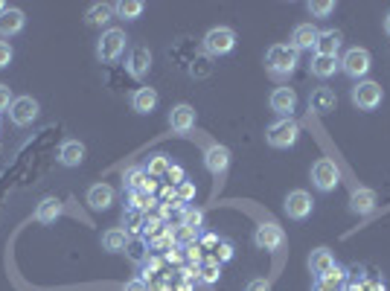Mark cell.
Instances as JSON below:
<instances>
[{
  "mask_svg": "<svg viewBox=\"0 0 390 291\" xmlns=\"http://www.w3.org/2000/svg\"><path fill=\"white\" fill-rule=\"evenodd\" d=\"M12 105V90L9 85H0V111H6Z\"/></svg>",
  "mask_w": 390,
  "mask_h": 291,
  "instance_id": "cell-41",
  "label": "cell"
},
{
  "mask_svg": "<svg viewBox=\"0 0 390 291\" xmlns=\"http://www.w3.org/2000/svg\"><path fill=\"white\" fill-rule=\"evenodd\" d=\"M309 70H312V76L329 79V76H335V70H341V64H338V59H329V56H314Z\"/></svg>",
  "mask_w": 390,
  "mask_h": 291,
  "instance_id": "cell-27",
  "label": "cell"
},
{
  "mask_svg": "<svg viewBox=\"0 0 390 291\" xmlns=\"http://www.w3.org/2000/svg\"><path fill=\"white\" fill-rule=\"evenodd\" d=\"M61 210H64V207H61L59 198H44V201L35 207V218H38L41 225H53L56 218L61 215Z\"/></svg>",
  "mask_w": 390,
  "mask_h": 291,
  "instance_id": "cell-26",
  "label": "cell"
},
{
  "mask_svg": "<svg viewBox=\"0 0 390 291\" xmlns=\"http://www.w3.org/2000/svg\"><path fill=\"white\" fill-rule=\"evenodd\" d=\"M283 242H285V233H283V227L274 225V222H262V225L256 227V233H254V245H256L259 251H280Z\"/></svg>",
  "mask_w": 390,
  "mask_h": 291,
  "instance_id": "cell-10",
  "label": "cell"
},
{
  "mask_svg": "<svg viewBox=\"0 0 390 291\" xmlns=\"http://www.w3.org/2000/svg\"><path fill=\"white\" fill-rule=\"evenodd\" d=\"M384 32L390 35V12H387V18H384Z\"/></svg>",
  "mask_w": 390,
  "mask_h": 291,
  "instance_id": "cell-45",
  "label": "cell"
},
{
  "mask_svg": "<svg viewBox=\"0 0 390 291\" xmlns=\"http://www.w3.org/2000/svg\"><path fill=\"white\" fill-rule=\"evenodd\" d=\"M169 166H172V163H169V158L166 155H149V163H146V175H149V178H166V172H169Z\"/></svg>",
  "mask_w": 390,
  "mask_h": 291,
  "instance_id": "cell-30",
  "label": "cell"
},
{
  "mask_svg": "<svg viewBox=\"0 0 390 291\" xmlns=\"http://www.w3.org/2000/svg\"><path fill=\"white\" fill-rule=\"evenodd\" d=\"M338 64H341V70H344L350 79L358 82V79H364V76L370 73V67H373V56H370L367 50H364V47H353V50L344 53V59H341Z\"/></svg>",
  "mask_w": 390,
  "mask_h": 291,
  "instance_id": "cell-4",
  "label": "cell"
},
{
  "mask_svg": "<svg viewBox=\"0 0 390 291\" xmlns=\"http://www.w3.org/2000/svg\"><path fill=\"white\" fill-rule=\"evenodd\" d=\"M344 285H347V271L341 265H335L332 271L314 280V291H344Z\"/></svg>",
  "mask_w": 390,
  "mask_h": 291,
  "instance_id": "cell-21",
  "label": "cell"
},
{
  "mask_svg": "<svg viewBox=\"0 0 390 291\" xmlns=\"http://www.w3.org/2000/svg\"><path fill=\"white\" fill-rule=\"evenodd\" d=\"M169 126H172L175 131H192L195 129V108L181 102L175 105L172 111H169Z\"/></svg>",
  "mask_w": 390,
  "mask_h": 291,
  "instance_id": "cell-17",
  "label": "cell"
},
{
  "mask_svg": "<svg viewBox=\"0 0 390 291\" xmlns=\"http://www.w3.org/2000/svg\"><path fill=\"white\" fill-rule=\"evenodd\" d=\"M15 59V53H12V47L6 44V41H0V70L4 67H9V61Z\"/></svg>",
  "mask_w": 390,
  "mask_h": 291,
  "instance_id": "cell-40",
  "label": "cell"
},
{
  "mask_svg": "<svg viewBox=\"0 0 390 291\" xmlns=\"http://www.w3.org/2000/svg\"><path fill=\"white\" fill-rule=\"evenodd\" d=\"M114 18V6L111 4H93L85 15V20L90 23V27H102V23H108Z\"/></svg>",
  "mask_w": 390,
  "mask_h": 291,
  "instance_id": "cell-28",
  "label": "cell"
},
{
  "mask_svg": "<svg viewBox=\"0 0 390 291\" xmlns=\"http://www.w3.org/2000/svg\"><path fill=\"white\" fill-rule=\"evenodd\" d=\"M23 23H27V15H23L20 9L9 6L4 15H0V35L9 38V35H18L23 30Z\"/></svg>",
  "mask_w": 390,
  "mask_h": 291,
  "instance_id": "cell-20",
  "label": "cell"
},
{
  "mask_svg": "<svg viewBox=\"0 0 390 291\" xmlns=\"http://www.w3.org/2000/svg\"><path fill=\"white\" fill-rule=\"evenodd\" d=\"M335 105H338V96H335L332 88H318V90H312V96H309V111L312 114H321V117L332 114Z\"/></svg>",
  "mask_w": 390,
  "mask_h": 291,
  "instance_id": "cell-15",
  "label": "cell"
},
{
  "mask_svg": "<svg viewBox=\"0 0 390 291\" xmlns=\"http://www.w3.org/2000/svg\"><path fill=\"white\" fill-rule=\"evenodd\" d=\"M166 178H169V184L172 186H181L184 181H187V172H184V166H169V172H166Z\"/></svg>",
  "mask_w": 390,
  "mask_h": 291,
  "instance_id": "cell-37",
  "label": "cell"
},
{
  "mask_svg": "<svg viewBox=\"0 0 390 291\" xmlns=\"http://www.w3.org/2000/svg\"><path fill=\"white\" fill-rule=\"evenodd\" d=\"M88 204H90V210H96V213L108 210V207L114 204V186H108V184H93V186L88 189Z\"/></svg>",
  "mask_w": 390,
  "mask_h": 291,
  "instance_id": "cell-19",
  "label": "cell"
},
{
  "mask_svg": "<svg viewBox=\"0 0 390 291\" xmlns=\"http://www.w3.org/2000/svg\"><path fill=\"white\" fill-rule=\"evenodd\" d=\"M350 96H353V105L358 111H376L382 105V100H384L382 85H376V82H355Z\"/></svg>",
  "mask_w": 390,
  "mask_h": 291,
  "instance_id": "cell-6",
  "label": "cell"
},
{
  "mask_svg": "<svg viewBox=\"0 0 390 291\" xmlns=\"http://www.w3.org/2000/svg\"><path fill=\"white\" fill-rule=\"evenodd\" d=\"M126 67H129V73L134 79H146V76H149V70H152V50H149V47H134V50L129 53Z\"/></svg>",
  "mask_w": 390,
  "mask_h": 291,
  "instance_id": "cell-11",
  "label": "cell"
},
{
  "mask_svg": "<svg viewBox=\"0 0 390 291\" xmlns=\"http://www.w3.org/2000/svg\"><path fill=\"white\" fill-rule=\"evenodd\" d=\"M6 9H9V6H6V4H4V0H0V15H4V12H6Z\"/></svg>",
  "mask_w": 390,
  "mask_h": 291,
  "instance_id": "cell-46",
  "label": "cell"
},
{
  "mask_svg": "<svg viewBox=\"0 0 390 291\" xmlns=\"http://www.w3.org/2000/svg\"><path fill=\"white\" fill-rule=\"evenodd\" d=\"M204 166L210 169L213 175H222L225 169L230 166V152H228V146H210V149L204 152Z\"/></svg>",
  "mask_w": 390,
  "mask_h": 291,
  "instance_id": "cell-16",
  "label": "cell"
},
{
  "mask_svg": "<svg viewBox=\"0 0 390 291\" xmlns=\"http://www.w3.org/2000/svg\"><path fill=\"white\" fill-rule=\"evenodd\" d=\"M85 160V146L79 140H64L61 143V149H59V163L61 166H79Z\"/></svg>",
  "mask_w": 390,
  "mask_h": 291,
  "instance_id": "cell-23",
  "label": "cell"
},
{
  "mask_svg": "<svg viewBox=\"0 0 390 291\" xmlns=\"http://www.w3.org/2000/svg\"><path fill=\"white\" fill-rule=\"evenodd\" d=\"M181 218H184V227H189V230H195V233L204 227V213H201L199 207H187Z\"/></svg>",
  "mask_w": 390,
  "mask_h": 291,
  "instance_id": "cell-33",
  "label": "cell"
},
{
  "mask_svg": "<svg viewBox=\"0 0 390 291\" xmlns=\"http://www.w3.org/2000/svg\"><path fill=\"white\" fill-rule=\"evenodd\" d=\"M361 288H364V291H384V283H382V280H364Z\"/></svg>",
  "mask_w": 390,
  "mask_h": 291,
  "instance_id": "cell-44",
  "label": "cell"
},
{
  "mask_svg": "<svg viewBox=\"0 0 390 291\" xmlns=\"http://www.w3.org/2000/svg\"><path fill=\"white\" fill-rule=\"evenodd\" d=\"M248 291H271V283H268V280H251Z\"/></svg>",
  "mask_w": 390,
  "mask_h": 291,
  "instance_id": "cell-43",
  "label": "cell"
},
{
  "mask_svg": "<svg viewBox=\"0 0 390 291\" xmlns=\"http://www.w3.org/2000/svg\"><path fill=\"white\" fill-rule=\"evenodd\" d=\"M268 102H271V111H277L280 117H291L297 108V93H295V88H277Z\"/></svg>",
  "mask_w": 390,
  "mask_h": 291,
  "instance_id": "cell-14",
  "label": "cell"
},
{
  "mask_svg": "<svg viewBox=\"0 0 390 291\" xmlns=\"http://www.w3.org/2000/svg\"><path fill=\"white\" fill-rule=\"evenodd\" d=\"M213 256H215L218 262H230V259H233V245H230V242H225V239H222V245L215 248V254H213Z\"/></svg>",
  "mask_w": 390,
  "mask_h": 291,
  "instance_id": "cell-39",
  "label": "cell"
},
{
  "mask_svg": "<svg viewBox=\"0 0 390 291\" xmlns=\"http://www.w3.org/2000/svg\"><path fill=\"white\" fill-rule=\"evenodd\" d=\"M312 184L321 192H332L341 184V169L335 166V160H329V158L314 160L312 163Z\"/></svg>",
  "mask_w": 390,
  "mask_h": 291,
  "instance_id": "cell-5",
  "label": "cell"
},
{
  "mask_svg": "<svg viewBox=\"0 0 390 291\" xmlns=\"http://www.w3.org/2000/svg\"><path fill=\"white\" fill-rule=\"evenodd\" d=\"M38 114H41V105H38V100H32V96H18V100H12V105H9V119L20 129L32 126L38 119Z\"/></svg>",
  "mask_w": 390,
  "mask_h": 291,
  "instance_id": "cell-8",
  "label": "cell"
},
{
  "mask_svg": "<svg viewBox=\"0 0 390 291\" xmlns=\"http://www.w3.org/2000/svg\"><path fill=\"white\" fill-rule=\"evenodd\" d=\"M297 64H300V53H297L291 44H274L271 50L265 53V67H268V73H271V76H277V79L291 76Z\"/></svg>",
  "mask_w": 390,
  "mask_h": 291,
  "instance_id": "cell-1",
  "label": "cell"
},
{
  "mask_svg": "<svg viewBox=\"0 0 390 291\" xmlns=\"http://www.w3.org/2000/svg\"><path fill=\"white\" fill-rule=\"evenodd\" d=\"M306 9L312 18H329L335 12V4L332 0H312V4H306Z\"/></svg>",
  "mask_w": 390,
  "mask_h": 291,
  "instance_id": "cell-35",
  "label": "cell"
},
{
  "mask_svg": "<svg viewBox=\"0 0 390 291\" xmlns=\"http://www.w3.org/2000/svg\"><path fill=\"white\" fill-rule=\"evenodd\" d=\"M123 291H149V288H146V280L143 277H137V280H129L123 285Z\"/></svg>",
  "mask_w": 390,
  "mask_h": 291,
  "instance_id": "cell-42",
  "label": "cell"
},
{
  "mask_svg": "<svg viewBox=\"0 0 390 291\" xmlns=\"http://www.w3.org/2000/svg\"><path fill=\"white\" fill-rule=\"evenodd\" d=\"M126 41H129V38H126L123 30H105L102 38L96 41V59L105 61V64L117 61L119 56L126 53Z\"/></svg>",
  "mask_w": 390,
  "mask_h": 291,
  "instance_id": "cell-3",
  "label": "cell"
},
{
  "mask_svg": "<svg viewBox=\"0 0 390 291\" xmlns=\"http://www.w3.org/2000/svg\"><path fill=\"white\" fill-rule=\"evenodd\" d=\"M126 254H129V256H131L134 262H146V245H143L140 239H131V242H129Z\"/></svg>",
  "mask_w": 390,
  "mask_h": 291,
  "instance_id": "cell-36",
  "label": "cell"
},
{
  "mask_svg": "<svg viewBox=\"0 0 390 291\" xmlns=\"http://www.w3.org/2000/svg\"><path fill=\"white\" fill-rule=\"evenodd\" d=\"M283 210H285V215H288V218H295V222H303V218H309V215H312L314 201H312V196H309L306 189H291L288 196H285Z\"/></svg>",
  "mask_w": 390,
  "mask_h": 291,
  "instance_id": "cell-9",
  "label": "cell"
},
{
  "mask_svg": "<svg viewBox=\"0 0 390 291\" xmlns=\"http://www.w3.org/2000/svg\"><path fill=\"white\" fill-rule=\"evenodd\" d=\"M318 32L321 30H314L312 23H297L295 32H291V47L300 53V50H312L314 41H318Z\"/></svg>",
  "mask_w": 390,
  "mask_h": 291,
  "instance_id": "cell-22",
  "label": "cell"
},
{
  "mask_svg": "<svg viewBox=\"0 0 390 291\" xmlns=\"http://www.w3.org/2000/svg\"><path fill=\"white\" fill-rule=\"evenodd\" d=\"M123 181H126L129 192H137V189H143V186H146V181H149V175H146V169H140V166H131V169H126Z\"/></svg>",
  "mask_w": 390,
  "mask_h": 291,
  "instance_id": "cell-32",
  "label": "cell"
},
{
  "mask_svg": "<svg viewBox=\"0 0 390 291\" xmlns=\"http://www.w3.org/2000/svg\"><path fill=\"white\" fill-rule=\"evenodd\" d=\"M155 105H158V90L155 88H137L131 93V108L137 114H152Z\"/></svg>",
  "mask_w": 390,
  "mask_h": 291,
  "instance_id": "cell-24",
  "label": "cell"
},
{
  "mask_svg": "<svg viewBox=\"0 0 390 291\" xmlns=\"http://www.w3.org/2000/svg\"><path fill=\"white\" fill-rule=\"evenodd\" d=\"M175 198H178L181 204H189V201L195 198V186H192L189 181H184V184L178 186V192H175Z\"/></svg>",
  "mask_w": 390,
  "mask_h": 291,
  "instance_id": "cell-38",
  "label": "cell"
},
{
  "mask_svg": "<svg viewBox=\"0 0 390 291\" xmlns=\"http://www.w3.org/2000/svg\"><path fill=\"white\" fill-rule=\"evenodd\" d=\"M341 47H344V35H341L338 30H324V32H318V41H314V53L338 59Z\"/></svg>",
  "mask_w": 390,
  "mask_h": 291,
  "instance_id": "cell-12",
  "label": "cell"
},
{
  "mask_svg": "<svg viewBox=\"0 0 390 291\" xmlns=\"http://www.w3.org/2000/svg\"><path fill=\"white\" fill-rule=\"evenodd\" d=\"M199 274H201V280H204L207 285H215V283H218V277H222V262H218L215 256L201 259V265H199Z\"/></svg>",
  "mask_w": 390,
  "mask_h": 291,
  "instance_id": "cell-29",
  "label": "cell"
},
{
  "mask_svg": "<svg viewBox=\"0 0 390 291\" xmlns=\"http://www.w3.org/2000/svg\"><path fill=\"white\" fill-rule=\"evenodd\" d=\"M335 256H332V251L329 248H314L312 251V256H309V271L314 274V280H318V277H324L326 271H332L335 268Z\"/></svg>",
  "mask_w": 390,
  "mask_h": 291,
  "instance_id": "cell-18",
  "label": "cell"
},
{
  "mask_svg": "<svg viewBox=\"0 0 390 291\" xmlns=\"http://www.w3.org/2000/svg\"><path fill=\"white\" fill-rule=\"evenodd\" d=\"M233 47H236V32L230 27H213L204 35V50L210 56H228L233 53Z\"/></svg>",
  "mask_w": 390,
  "mask_h": 291,
  "instance_id": "cell-7",
  "label": "cell"
},
{
  "mask_svg": "<svg viewBox=\"0 0 390 291\" xmlns=\"http://www.w3.org/2000/svg\"><path fill=\"white\" fill-rule=\"evenodd\" d=\"M143 4L140 0H119V4H114V12L119 15V18H126V20H134V18H140L143 15Z\"/></svg>",
  "mask_w": 390,
  "mask_h": 291,
  "instance_id": "cell-31",
  "label": "cell"
},
{
  "mask_svg": "<svg viewBox=\"0 0 390 291\" xmlns=\"http://www.w3.org/2000/svg\"><path fill=\"white\" fill-rule=\"evenodd\" d=\"M123 225H126V233H143L146 218H143L140 210H126L123 213Z\"/></svg>",
  "mask_w": 390,
  "mask_h": 291,
  "instance_id": "cell-34",
  "label": "cell"
},
{
  "mask_svg": "<svg viewBox=\"0 0 390 291\" xmlns=\"http://www.w3.org/2000/svg\"><path fill=\"white\" fill-rule=\"evenodd\" d=\"M376 204H379V198H376V192H373L370 186L353 189V196H350V210H353L355 215H370V213L376 210Z\"/></svg>",
  "mask_w": 390,
  "mask_h": 291,
  "instance_id": "cell-13",
  "label": "cell"
},
{
  "mask_svg": "<svg viewBox=\"0 0 390 291\" xmlns=\"http://www.w3.org/2000/svg\"><path fill=\"white\" fill-rule=\"evenodd\" d=\"M297 137H300V126L295 117H280L277 123H271L265 131L268 146H274V149H291V146L297 143Z\"/></svg>",
  "mask_w": 390,
  "mask_h": 291,
  "instance_id": "cell-2",
  "label": "cell"
},
{
  "mask_svg": "<svg viewBox=\"0 0 390 291\" xmlns=\"http://www.w3.org/2000/svg\"><path fill=\"white\" fill-rule=\"evenodd\" d=\"M129 233L123 230V227H114V230H108L105 236H102V248L108 251V254H126V248H129Z\"/></svg>",
  "mask_w": 390,
  "mask_h": 291,
  "instance_id": "cell-25",
  "label": "cell"
}]
</instances>
